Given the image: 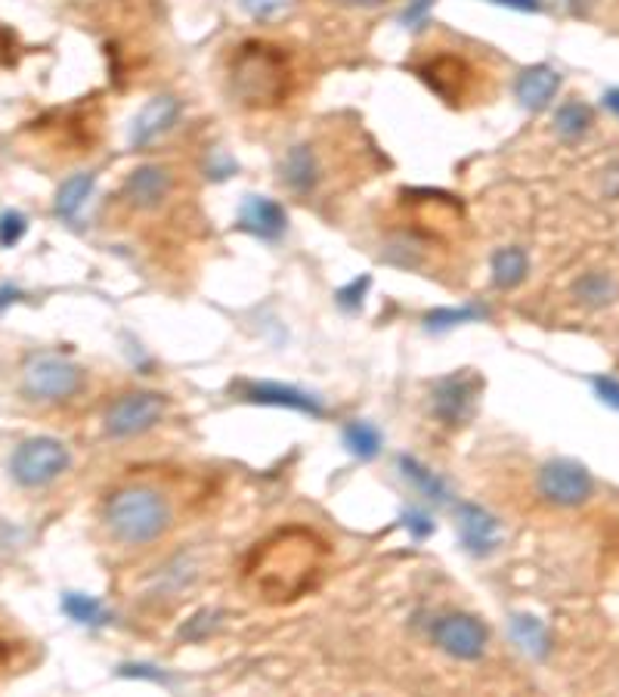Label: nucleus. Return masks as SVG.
<instances>
[{
	"label": "nucleus",
	"mask_w": 619,
	"mask_h": 697,
	"mask_svg": "<svg viewBox=\"0 0 619 697\" xmlns=\"http://www.w3.org/2000/svg\"><path fill=\"white\" fill-rule=\"evenodd\" d=\"M341 3H347V7H381L387 0H341Z\"/></svg>",
	"instance_id": "36"
},
{
	"label": "nucleus",
	"mask_w": 619,
	"mask_h": 697,
	"mask_svg": "<svg viewBox=\"0 0 619 697\" xmlns=\"http://www.w3.org/2000/svg\"><path fill=\"white\" fill-rule=\"evenodd\" d=\"M94 184H97L94 174H75V177H69V181L60 186V192H57V214L72 221L81 208H84V202L90 199Z\"/></svg>",
	"instance_id": "21"
},
{
	"label": "nucleus",
	"mask_w": 619,
	"mask_h": 697,
	"mask_svg": "<svg viewBox=\"0 0 619 697\" xmlns=\"http://www.w3.org/2000/svg\"><path fill=\"white\" fill-rule=\"evenodd\" d=\"M242 229H248V233H255L260 239H280L282 229L288 224V217H285V208L280 202H273V199H263V196H248L245 202H242Z\"/></svg>",
	"instance_id": "16"
},
{
	"label": "nucleus",
	"mask_w": 619,
	"mask_h": 697,
	"mask_svg": "<svg viewBox=\"0 0 619 697\" xmlns=\"http://www.w3.org/2000/svg\"><path fill=\"white\" fill-rule=\"evenodd\" d=\"M366 288H369V276H362V279H354L350 286L341 288L335 298H338V304L344 310H357L362 304V295H366Z\"/></svg>",
	"instance_id": "29"
},
{
	"label": "nucleus",
	"mask_w": 619,
	"mask_h": 697,
	"mask_svg": "<svg viewBox=\"0 0 619 697\" xmlns=\"http://www.w3.org/2000/svg\"><path fill=\"white\" fill-rule=\"evenodd\" d=\"M530 273V258L523 248H502L493 258V283L499 288H515L527 279Z\"/></svg>",
	"instance_id": "20"
},
{
	"label": "nucleus",
	"mask_w": 619,
	"mask_h": 697,
	"mask_svg": "<svg viewBox=\"0 0 619 697\" xmlns=\"http://www.w3.org/2000/svg\"><path fill=\"white\" fill-rule=\"evenodd\" d=\"M242 397L251 400V403H267V407H285V410H298L307 412V415H325V407H322L317 397L304 394L298 388H288V385H276V382H245L239 385Z\"/></svg>",
	"instance_id": "13"
},
{
	"label": "nucleus",
	"mask_w": 619,
	"mask_h": 697,
	"mask_svg": "<svg viewBox=\"0 0 619 697\" xmlns=\"http://www.w3.org/2000/svg\"><path fill=\"white\" fill-rule=\"evenodd\" d=\"M171 186H174V177L168 167L140 164L137 171H131V177L121 186V199L134 211H149V208H159L168 199Z\"/></svg>",
	"instance_id": "12"
},
{
	"label": "nucleus",
	"mask_w": 619,
	"mask_h": 697,
	"mask_svg": "<svg viewBox=\"0 0 619 697\" xmlns=\"http://www.w3.org/2000/svg\"><path fill=\"white\" fill-rule=\"evenodd\" d=\"M344 447L357 459H375L381 450V434L369 422H350L344 425Z\"/></svg>",
	"instance_id": "23"
},
{
	"label": "nucleus",
	"mask_w": 619,
	"mask_h": 697,
	"mask_svg": "<svg viewBox=\"0 0 619 697\" xmlns=\"http://www.w3.org/2000/svg\"><path fill=\"white\" fill-rule=\"evenodd\" d=\"M461 546L471 555H490L499 546V521L474 502L459 506Z\"/></svg>",
	"instance_id": "14"
},
{
	"label": "nucleus",
	"mask_w": 619,
	"mask_h": 697,
	"mask_svg": "<svg viewBox=\"0 0 619 697\" xmlns=\"http://www.w3.org/2000/svg\"><path fill=\"white\" fill-rule=\"evenodd\" d=\"M400 469L403 474H406V481H412L421 496H428V499H434V502H443V499L449 496V493H446V484H443V477H437L434 472H428L419 459H412V456H400Z\"/></svg>",
	"instance_id": "22"
},
{
	"label": "nucleus",
	"mask_w": 619,
	"mask_h": 697,
	"mask_svg": "<svg viewBox=\"0 0 619 697\" xmlns=\"http://www.w3.org/2000/svg\"><path fill=\"white\" fill-rule=\"evenodd\" d=\"M168 410V397L156 390H134L119 397L106 412V431L112 437H134L143 431L156 428Z\"/></svg>",
	"instance_id": "7"
},
{
	"label": "nucleus",
	"mask_w": 619,
	"mask_h": 697,
	"mask_svg": "<svg viewBox=\"0 0 619 697\" xmlns=\"http://www.w3.org/2000/svg\"><path fill=\"white\" fill-rule=\"evenodd\" d=\"M72 456L65 450V444L57 437H32L20 444V450L13 452V477L22 487H44L50 481H57L65 469H69Z\"/></svg>",
	"instance_id": "6"
},
{
	"label": "nucleus",
	"mask_w": 619,
	"mask_h": 697,
	"mask_svg": "<svg viewBox=\"0 0 619 697\" xmlns=\"http://www.w3.org/2000/svg\"><path fill=\"white\" fill-rule=\"evenodd\" d=\"M540 490L548 502L558 506H580L592 496V477L589 472L570 462V459H555L540 472Z\"/></svg>",
	"instance_id": "11"
},
{
	"label": "nucleus",
	"mask_w": 619,
	"mask_h": 697,
	"mask_svg": "<svg viewBox=\"0 0 619 697\" xmlns=\"http://www.w3.org/2000/svg\"><path fill=\"white\" fill-rule=\"evenodd\" d=\"M502 7H511V10H520V13H540L542 3L540 0H496Z\"/></svg>",
	"instance_id": "33"
},
{
	"label": "nucleus",
	"mask_w": 619,
	"mask_h": 697,
	"mask_svg": "<svg viewBox=\"0 0 619 697\" xmlns=\"http://www.w3.org/2000/svg\"><path fill=\"white\" fill-rule=\"evenodd\" d=\"M592 124V112L585 109L582 103H564L555 115V127H558L560 137L573 140V137H582Z\"/></svg>",
	"instance_id": "26"
},
{
	"label": "nucleus",
	"mask_w": 619,
	"mask_h": 697,
	"mask_svg": "<svg viewBox=\"0 0 619 697\" xmlns=\"http://www.w3.org/2000/svg\"><path fill=\"white\" fill-rule=\"evenodd\" d=\"M483 316V310L478 308H443L434 310V313H428V328H453L459 326V323H468V320H478Z\"/></svg>",
	"instance_id": "27"
},
{
	"label": "nucleus",
	"mask_w": 619,
	"mask_h": 697,
	"mask_svg": "<svg viewBox=\"0 0 619 697\" xmlns=\"http://www.w3.org/2000/svg\"><path fill=\"white\" fill-rule=\"evenodd\" d=\"M406 527H409V534L416 536V539H424V536L434 534V521L428 518L424 512H406Z\"/></svg>",
	"instance_id": "30"
},
{
	"label": "nucleus",
	"mask_w": 619,
	"mask_h": 697,
	"mask_svg": "<svg viewBox=\"0 0 619 697\" xmlns=\"http://www.w3.org/2000/svg\"><path fill=\"white\" fill-rule=\"evenodd\" d=\"M174 521L168 496L156 487H121L106 502V524L127 546L156 543Z\"/></svg>",
	"instance_id": "3"
},
{
	"label": "nucleus",
	"mask_w": 619,
	"mask_h": 697,
	"mask_svg": "<svg viewBox=\"0 0 619 697\" xmlns=\"http://www.w3.org/2000/svg\"><path fill=\"white\" fill-rule=\"evenodd\" d=\"M233 97L248 109H276L295 87V65L288 50L270 41H245L230 62Z\"/></svg>",
	"instance_id": "2"
},
{
	"label": "nucleus",
	"mask_w": 619,
	"mask_h": 697,
	"mask_svg": "<svg viewBox=\"0 0 619 697\" xmlns=\"http://www.w3.org/2000/svg\"><path fill=\"white\" fill-rule=\"evenodd\" d=\"M406 208H409L416 229L428 239H446L461 224V206L446 192L412 189V192H406Z\"/></svg>",
	"instance_id": "8"
},
{
	"label": "nucleus",
	"mask_w": 619,
	"mask_h": 697,
	"mask_svg": "<svg viewBox=\"0 0 619 697\" xmlns=\"http://www.w3.org/2000/svg\"><path fill=\"white\" fill-rule=\"evenodd\" d=\"M320 159H317V149L313 146H295L285 159V184L292 186L295 192L307 196L310 189H317L320 184Z\"/></svg>",
	"instance_id": "18"
},
{
	"label": "nucleus",
	"mask_w": 619,
	"mask_h": 697,
	"mask_svg": "<svg viewBox=\"0 0 619 697\" xmlns=\"http://www.w3.org/2000/svg\"><path fill=\"white\" fill-rule=\"evenodd\" d=\"M84 385V370L57 353H35L22 366V388L32 400L60 403L75 397Z\"/></svg>",
	"instance_id": "5"
},
{
	"label": "nucleus",
	"mask_w": 619,
	"mask_h": 697,
	"mask_svg": "<svg viewBox=\"0 0 619 697\" xmlns=\"http://www.w3.org/2000/svg\"><path fill=\"white\" fill-rule=\"evenodd\" d=\"M412 72L449 105L478 100L483 87V72L461 53H431L424 60L412 62Z\"/></svg>",
	"instance_id": "4"
},
{
	"label": "nucleus",
	"mask_w": 619,
	"mask_h": 697,
	"mask_svg": "<svg viewBox=\"0 0 619 697\" xmlns=\"http://www.w3.org/2000/svg\"><path fill=\"white\" fill-rule=\"evenodd\" d=\"M181 112L183 105L177 97H156V100L137 115V122H134V130H131L134 146H149L152 140H159L161 134H168V130L177 124Z\"/></svg>",
	"instance_id": "15"
},
{
	"label": "nucleus",
	"mask_w": 619,
	"mask_h": 697,
	"mask_svg": "<svg viewBox=\"0 0 619 697\" xmlns=\"http://www.w3.org/2000/svg\"><path fill=\"white\" fill-rule=\"evenodd\" d=\"M604 103H607V109H610V112H617L619 115V90H610V94L604 97Z\"/></svg>",
	"instance_id": "35"
},
{
	"label": "nucleus",
	"mask_w": 619,
	"mask_h": 697,
	"mask_svg": "<svg viewBox=\"0 0 619 697\" xmlns=\"http://www.w3.org/2000/svg\"><path fill=\"white\" fill-rule=\"evenodd\" d=\"M62 611L72 617L75 623H84V626H102V623L109 620L97 598H90V595H81V593L62 595Z\"/></svg>",
	"instance_id": "24"
},
{
	"label": "nucleus",
	"mask_w": 619,
	"mask_h": 697,
	"mask_svg": "<svg viewBox=\"0 0 619 697\" xmlns=\"http://www.w3.org/2000/svg\"><path fill=\"white\" fill-rule=\"evenodd\" d=\"M25 229H28L25 214H20V211H3L0 214V246L13 248L25 236Z\"/></svg>",
	"instance_id": "28"
},
{
	"label": "nucleus",
	"mask_w": 619,
	"mask_h": 697,
	"mask_svg": "<svg viewBox=\"0 0 619 697\" xmlns=\"http://www.w3.org/2000/svg\"><path fill=\"white\" fill-rule=\"evenodd\" d=\"M511 638L520 645V651H527L530 657H542L552 651V638H548V630L542 626V620L530 614H515L511 617Z\"/></svg>",
	"instance_id": "19"
},
{
	"label": "nucleus",
	"mask_w": 619,
	"mask_h": 697,
	"mask_svg": "<svg viewBox=\"0 0 619 697\" xmlns=\"http://www.w3.org/2000/svg\"><path fill=\"white\" fill-rule=\"evenodd\" d=\"M480 382L474 372H456V375H446L440 378L434 390H431V410L437 415L443 425L456 428L465 425L471 415H474V400H478Z\"/></svg>",
	"instance_id": "9"
},
{
	"label": "nucleus",
	"mask_w": 619,
	"mask_h": 697,
	"mask_svg": "<svg viewBox=\"0 0 619 697\" xmlns=\"http://www.w3.org/2000/svg\"><path fill=\"white\" fill-rule=\"evenodd\" d=\"M428 7H431V0H416V3L403 13V22H406V25H416V22L424 16V10H428Z\"/></svg>",
	"instance_id": "34"
},
{
	"label": "nucleus",
	"mask_w": 619,
	"mask_h": 697,
	"mask_svg": "<svg viewBox=\"0 0 619 697\" xmlns=\"http://www.w3.org/2000/svg\"><path fill=\"white\" fill-rule=\"evenodd\" d=\"M577 295H580L582 304L601 308V304H610V301L617 298V283H614L607 273H589L585 279H580Z\"/></svg>",
	"instance_id": "25"
},
{
	"label": "nucleus",
	"mask_w": 619,
	"mask_h": 697,
	"mask_svg": "<svg viewBox=\"0 0 619 697\" xmlns=\"http://www.w3.org/2000/svg\"><path fill=\"white\" fill-rule=\"evenodd\" d=\"M558 87L560 75L555 69H548V65H533V69H527L518 78L520 105L540 112V109H545V105L552 103V97L558 94Z\"/></svg>",
	"instance_id": "17"
},
{
	"label": "nucleus",
	"mask_w": 619,
	"mask_h": 697,
	"mask_svg": "<svg viewBox=\"0 0 619 697\" xmlns=\"http://www.w3.org/2000/svg\"><path fill=\"white\" fill-rule=\"evenodd\" d=\"M245 7L258 16V20H267V16H273V13H280L288 7V0H245Z\"/></svg>",
	"instance_id": "32"
},
{
	"label": "nucleus",
	"mask_w": 619,
	"mask_h": 697,
	"mask_svg": "<svg viewBox=\"0 0 619 697\" xmlns=\"http://www.w3.org/2000/svg\"><path fill=\"white\" fill-rule=\"evenodd\" d=\"M434 645L443 648L446 655L459 657V660H478L486 651V626L480 623L478 617L468 614H446L434 620Z\"/></svg>",
	"instance_id": "10"
},
{
	"label": "nucleus",
	"mask_w": 619,
	"mask_h": 697,
	"mask_svg": "<svg viewBox=\"0 0 619 697\" xmlns=\"http://www.w3.org/2000/svg\"><path fill=\"white\" fill-rule=\"evenodd\" d=\"M595 390H598V397L607 403V407H614L619 412V382L617 378H607V375H598L595 378Z\"/></svg>",
	"instance_id": "31"
},
{
	"label": "nucleus",
	"mask_w": 619,
	"mask_h": 697,
	"mask_svg": "<svg viewBox=\"0 0 619 697\" xmlns=\"http://www.w3.org/2000/svg\"><path fill=\"white\" fill-rule=\"evenodd\" d=\"M325 564L329 546L320 534L307 527H285L248 552L242 576L258 598L270 605H285L317 589Z\"/></svg>",
	"instance_id": "1"
}]
</instances>
